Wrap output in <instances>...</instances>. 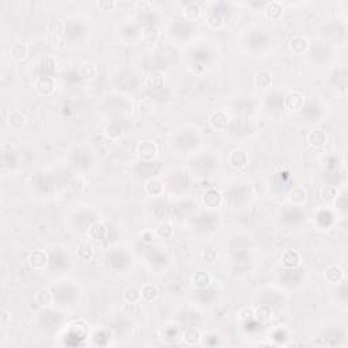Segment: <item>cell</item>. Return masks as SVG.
<instances>
[{
    "instance_id": "8992f818",
    "label": "cell",
    "mask_w": 348,
    "mask_h": 348,
    "mask_svg": "<svg viewBox=\"0 0 348 348\" xmlns=\"http://www.w3.org/2000/svg\"><path fill=\"white\" fill-rule=\"evenodd\" d=\"M306 142H307V144L310 146V147H313V149H315V150L322 149V147H324V146H325L328 142L327 132H325L324 130H320V128L310 131V132L307 133Z\"/></svg>"
},
{
    "instance_id": "3957f363",
    "label": "cell",
    "mask_w": 348,
    "mask_h": 348,
    "mask_svg": "<svg viewBox=\"0 0 348 348\" xmlns=\"http://www.w3.org/2000/svg\"><path fill=\"white\" fill-rule=\"evenodd\" d=\"M229 164L232 167L237 169V170H242L245 169L248 164H249V154L246 151L237 149V150H232L229 155Z\"/></svg>"
},
{
    "instance_id": "6da1fadb",
    "label": "cell",
    "mask_w": 348,
    "mask_h": 348,
    "mask_svg": "<svg viewBox=\"0 0 348 348\" xmlns=\"http://www.w3.org/2000/svg\"><path fill=\"white\" fill-rule=\"evenodd\" d=\"M136 155L142 162H151L154 161L158 155L157 144L152 140H142L137 144Z\"/></svg>"
},
{
    "instance_id": "836d02e7",
    "label": "cell",
    "mask_w": 348,
    "mask_h": 348,
    "mask_svg": "<svg viewBox=\"0 0 348 348\" xmlns=\"http://www.w3.org/2000/svg\"><path fill=\"white\" fill-rule=\"evenodd\" d=\"M78 257L83 261H90L94 257V248L87 242H83L78 246Z\"/></svg>"
},
{
    "instance_id": "f546056e",
    "label": "cell",
    "mask_w": 348,
    "mask_h": 348,
    "mask_svg": "<svg viewBox=\"0 0 348 348\" xmlns=\"http://www.w3.org/2000/svg\"><path fill=\"white\" fill-rule=\"evenodd\" d=\"M273 315L272 307L268 305H260L254 309V318L260 322H265V321L271 320Z\"/></svg>"
},
{
    "instance_id": "7a4b0ae2",
    "label": "cell",
    "mask_w": 348,
    "mask_h": 348,
    "mask_svg": "<svg viewBox=\"0 0 348 348\" xmlns=\"http://www.w3.org/2000/svg\"><path fill=\"white\" fill-rule=\"evenodd\" d=\"M37 94L41 97H50L56 90V81L50 75L38 76L34 82Z\"/></svg>"
},
{
    "instance_id": "60d3db41",
    "label": "cell",
    "mask_w": 348,
    "mask_h": 348,
    "mask_svg": "<svg viewBox=\"0 0 348 348\" xmlns=\"http://www.w3.org/2000/svg\"><path fill=\"white\" fill-rule=\"evenodd\" d=\"M10 320H11V314H10V312L6 310V309H1V310H0V325H1V328L7 327Z\"/></svg>"
},
{
    "instance_id": "ba28073f",
    "label": "cell",
    "mask_w": 348,
    "mask_h": 348,
    "mask_svg": "<svg viewBox=\"0 0 348 348\" xmlns=\"http://www.w3.org/2000/svg\"><path fill=\"white\" fill-rule=\"evenodd\" d=\"M324 279L329 284H340L343 279H344V271L340 266L336 264H331L325 268L324 271Z\"/></svg>"
},
{
    "instance_id": "d6986e66",
    "label": "cell",
    "mask_w": 348,
    "mask_h": 348,
    "mask_svg": "<svg viewBox=\"0 0 348 348\" xmlns=\"http://www.w3.org/2000/svg\"><path fill=\"white\" fill-rule=\"evenodd\" d=\"M10 55L15 62H25L29 57V47L23 42H15L10 48Z\"/></svg>"
},
{
    "instance_id": "d590c367",
    "label": "cell",
    "mask_w": 348,
    "mask_h": 348,
    "mask_svg": "<svg viewBox=\"0 0 348 348\" xmlns=\"http://www.w3.org/2000/svg\"><path fill=\"white\" fill-rule=\"evenodd\" d=\"M201 259H203L204 263L214 264L216 261V259H218V252L214 248H205L204 250L201 252Z\"/></svg>"
},
{
    "instance_id": "5bb4252c",
    "label": "cell",
    "mask_w": 348,
    "mask_h": 348,
    "mask_svg": "<svg viewBox=\"0 0 348 348\" xmlns=\"http://www.w3.org/2000/svg\"><path fill=\"white\" fill-rule=\"evenodd\" d=\"M140 294H142V300L147 303H152L161 297V288L154 283H147L140 288Z\"/></svg>"
},
{
    "instance_id": "8fae6325",
    "label": "cell",
    "mask_w": 348,
    "mask_h": 348,
    "mask_svg": "<svg viewBox=\"0 0 348 348\" xmlns=\"http://www.w3.org/2000/svg\"><path fill=\"white\" fill-rule=\"evenodd\" d=\"M284 105H286L287 109L295 110V112L300 110L303 108V105H305V97H303V94L300 91H297V90L290 91L287 94L286 99H284Z\"/></svg>"
},
{
    "instance_id": "83f0119b",
    "label": "cell",
    "mask_w": 348,
    "mask_h": 348,
    "mask_svg": "<svg viewBox=\"0 0 348 348\" xmlns=\"http://www.w3.org/2000/svg\"><path fill=\"white\" fill-rule=\"evenodd\" d=\"M320 198L325 203H334L336 199L339 198V191L333 185H325L320 191Z\"/></svg>"
},
{
    "instance_id": "d4e9b609",
    "label": "cell",
    "mask_w": 348,
    "mask_h": 348,
    "mask_svg": "<svg viewBox=\"0 0 348 348\" xmlns=\"http://www.w3.org/2000/svg\"><path fill=\"white\" fill-rule=\"evenodd\" d=\"M205 22H207V25L210 26L211 29L214 30H218L223 26V23H225V19H223V17L222 14L216 11V10H211V11H208L207 14H205Z\"/></svg>"
},
{
    "instance_id": "f1b7e54d",
    "label": "cell",
    "mask_w": 348,
    "mask_h": 348,
    "mask_svg": "<svg viewBox=\"0 0 348 348\" xmlns=\"http://www.w3.org/2000/svg\"><path fill=\"white\" fill-rule=\"evenodd\" d=\"M157 109V103L152 98H143L142 101L137 103V112L142 116H150Z\"/></svg>"
},
{
    "instance_id": "5b68a950",
    "label": "cell",
    "mask_w": 348,
    "mask_h": 348,
    "mask_svg": "<svg viewBox=\"0 0 348 348\" xmlns=\"http://www.w3.org/2000/svg\"><path fill=\"white\" fill-rule=\"evenodd\" d=\"M223 203V196L220 191H218L216 188H210L204 192L203 195V204L207 207V208H219L220 205Z\"/></svg>"
},
{
    "instance_id": "ee69618b",
    "label": "cell",
    "mask_w": 348,
    "mask_h": 348,
    "mask_svg": "<svg viewBox=\"0 0 348 348\" xmlns=\"http://www.w3.org/2000/svg\"><path fill=\"white\" fill-rule=\"evenodd\" d=\"M256 346H257V347H271V344H269V343H261V341H260V343H257Z\"/></svg>"
},
{
    "instance_id": "277c9868",
    "label": "cell",
    "mask_w": 348,
    "mask_h": 348,
    "mask_svg": "<svg viewBox=\"0 0 348 348\" xmlns=\"http://www.w3.org/2000/svg\"><path fill=\"white\" fill-rule=\"evenodd\" d=\"M287 200L293 205H305L307 201V189L302 185L294 186L287 193Z\"/></svg>"
},
{
    "instance_id": "8d00e7d4",
    "label": "cell",
    "mask_w": 348,
    "mask_h": 348,
    "mask_svg": "<svg viewBox=\"0 0 348 348\" xmlns=\"http://www.w3.org/2000/svg\"><path fill=\"white\" fill-rule=\"evenodd\" d=\"M71 332L76 334V336H79V334H82L83 336V333L86 334L89 332V325L82 320L76 321V322H74V324L71 325Z\"/></svg>"
},
{
    "instance_id": "2e32d148",
    "label": "cell",
    "mask_w": 348,
    "mask_h": 348,
    "mask_svg": "<svg viewBox=\"0 0 348 348\" xmlns=\"http://www.w3.org/2000/svg\"><path fill=\"white\" fill-rule=\"evenodd\" d=\"M264 14H265L268 19L276 21V19H280L283 17L284 7L279 1H269V3H266L265 7H264Z\"/></svg>"
},
{
    "instance_id": "d6a6232c",
    "label": "cell",
    "mask_w": 348,
    "mask_h": 348,
    "mask_svg": "<svg viewBox=\"0 0 348 348\" xmlns=\"http://www.w3.org/2000/svg\"><path fill=\"white\" fill-rule=\"evenodd\" d=\"M201 8L199 4L196 3H189L186 7H185V11H184V15L186 19H189V21H199L200 18H201Z\"/></svg>"
},
{
    "instance_id": "1f68e13d",
    "label": "cell",
    "mask_w": 348,
    "mask_h": 348,
    "mask_svg": "<svg viewBox=\"0 0 348 348\" xmlns=\"http://www.w3.org/2000/svg\"><path fill=\"white\" fill-rule=\"evenodd\" d=\"M124 300L127 303H139L140 299H142V294H140V290L135 286H130L125 288V291L123 294Z\"/></svg>"
},
{
    "instance_id": "ac0fdd59",
    "label": "cell",
    "mask_w": 348,
    "mask_h": 348,
    "mask_svg": "<svg viewBox=\"0 0 348 348\" xmlns=\"http://www.w3.org/2000/svg\"><path fill=\"white\" fill-rule=\"evenodd\" d=\"M191 282L193 286L200 290H204L207 287H210L211 284V275L207 272V271H196V272L192 275Z\"/></svg>"
},
{
    "instance_id": "7c38bea8",
    "label": "cell",
    "mask_w": 348,
    "mask_h": 348,
    "mask_svg": "<svg viewBox=\"0 0 348 348\" xmlns=\"http://www.w3.org/2000/svg\"><path fill=\"white\" fill-rule=\"evenodd\" d=\"M144 191L149 196H152V198H158V196H162L165 191L164 182L159 180V178L151 177L149 178L146 182H144Z\"/></svg>"
},
{
    "instance_id": "7bdbcfd3",
    "label": "cell",
    "mask_w": 348,
    "mask_h": 348,
    "mask_svg": "<svg viewBox=\"0 0 348 348\" xmlns=\"http://www.w3.org/2000/svg\"><path fill=\"white\" fill-rule=\"evenodd\" d=\"M154 238H155V232H144L143 234H142V239H143V242H146V244H150V242H152V241H154Z\"/></svg>"
},
{
    "instance_id": "52a82bcc",
    "label": "cell",
    "mask_w": 348,
    "mask_h": 348,
    "mask_svg": "<svg viewBox=\"0 0 348 348\" xmlns=\"http://www.w3.org/2000/svg\"><path fill=\"white\" fill-rule=\"evenodd\" d=\"M28 264L32 269H35V271L44 269L48 264V254L44 250H33L29 254Z\"/></svg>"
},
{
    "instance_id": "30bf717a",
    "label": "cell",
    "mask_w": 348,
    "mask_h": 348,
    "mask_svg": "<svg viewBox=\"0 0 348 348\" xmlns=\"http://www.w3.org/2000/svg\"><path fill=\"white\" fill-rule=\"evenodd\" d=\"M290 50H291V53L297 56H300V55H305L309 48H310V42L307 40L306 37H303V35H295L291 38V41H290Z\"/></svg>"
},
{
    "instance_id": "603a6c76",
    "label": "cell",
    "mask_w": 348,
    "mask_h": 348,
    "mask_svg": "<svg viewBox=\"0 0 348 348\" xmlns=\"http://www.w3.org/2000/svg\"><path fill=\"white\" fill-rule=\"evenodd\" d=\"M34 300L38 306L47 307L49 306V305H52V302H53V294H52V291H50L49 288L42 287V288H40V290L35 293Z\"/></svg>"
},
{
    "instance_id": "e575fe53",
    "label": "cell",
    "mask_w": 348,
    "mask_h": 348,
    "mask_svg": "<svg viewBox=\"0 0 348 348\" xmlns=\"http://www.w3.org/2000/svg\"><path fill=\"white\" fill-rule=\"evenodd\" d=\"M238 320L241 322H249V321L254 320V309L250 306L242 307L238 312Z\"/></svg>"
},
{
    "instance_id": "b9f144b4",
    "label": "cell",
    "mask_w": 348,
    "mask_h": 348,
    "mask_svg": "<svg viewBox=\"0 0 348 348\" xmlns=\"http://www.w3.org/2000/svg\"><path fill=\"white\" fill-rule=\"evenodd\" d=\"M125 307H127V309H130V312H128V310H125V312H124V313L127 314V315L136 317V315H139V313H140V307H139V305H137V303H128V305H125Z\"/></svg>"
},
{
    "instance_id": "74e56055",
    "label": "cell",
    "mask_w": 348,
    "mask_h": 348,
    "mask_svg": "<svg viewBox=\"0 0 348 348\" xmlns=\"http://www.w3.org/2000/svg\"><path fill=\"white\" fill-rule=\"evenodd\" d=\"M252 189L256 195H264L266 191H268V184H266L265 180L263 178H257L254 180L252 184Z\"/></svg>"
},
{
    "instance_id": "4fadbf2b",
    "label": "cell",
    "mask_w": 348,
    "mask_h": 348,
    "mask_svg": "<svg viewBox=\"0 0 348 348\" xmlns=\"http://www.w3.org/2000/svg\"><path fill=\"white\" fill-rule=\"evenodd\" d=\"M230 123V118L226 115L223 110H216L210 116V125L215 131H222L227 128V125Z\"/></svg>"
},
{
    "instance_id": "9c48e42d",
    "label": "cell",
    "mask_w": 348,
    "mask_h": 348,
    "mask_svg": "<svg viewBox=\"0 0 348 348\" xmlns=\"http://www.w3.org/2000/svg\"><path fill=\"white\" fill-rule=\"evenodd\" d=\"M28 124V118L21 110H11L7 116V125L13 131H21Z\"/></svg>"
},
{
    "instance_id": "4dcf8cb0",
    "label": "cell",
    "mask_w": 348,
    "mask_h": 348,
    "mask_svg": "<svg viewBox=\"0 0 348 348\" xmlns=\"http://www.w3.org/2000/svg\"><path fill=\"white\" fill-rule=\"evenodd\" d=\"M155 235L161 239H171L174 237V229L167 222L159 223L157 226V229H155Z\"/></svg>"
},
{
    "instance_id": "f35d334b",
    "label": "cell",
    "mask_w": 348,
    "mask_h": 348,
    "mask_svg": "<svg viewBox=\"0 0 348 348\" xmlns=\"http://www.w3.org/2000/svg\"><path fill=\"white\" fill-rule=\"evenodd\" d=\"M97 7L102 10V11H110V10L116 7V1L115 0H98Z\"/></svg>"
},
{
    "instance_id": "7402d4cb",
    "label": "cell",
    "mask_w": 348,
    "mask_h": 348,
    "mask_svg": "<svg viewBox=\"0 0 348 348\" xmlns=\"http://www.w3.org/2000/svg\"><path fill=\"white\" fill-rule=\"evenodd\" d=\"M272 81V74L266 69H260L259 72H256V75H254V84L259 89L265 90L268 87H271Z\"/></svg>"
},
{
    "instance_id": "cb8c5ba5",
    "label": "cell",
    "mask_w": 348,
    "mask_h": 348,
    "mask_svg": "<svg viewBox=\"0 0 348 348\" xmlns=\"http://www.w3.org/2000/svg\"><path fill=\"white\" fill-rule=\"evenodd\" d=\"M159 37H161V32L154 25H149L142 29V40L146 44H155L159 40Z\"/></svg>"
},
{
    "instance_id": "e0dca14e",
    "label": "cell",
    "mask_w": 348,
    "mask_h": 348,
    "mask_svg": "<svg viewBox=\"0 0 348 348\" xmlns=\"http://www.w3.org/2000/svg\"><path fill=\"white\" fill-rule=\"evenodd\" d=\"M282 264H283L284 268H288V269L297 268V266L300 264L299 252H298V250H294V249L286 250V252L282 254Z\"/></svg>"
},
{
    "instance_id": "4316f807",
    "label": "cell",
    "mask_w": 348,
    "mask_h": 348,
    "mask_svg": "<svg viewBox=\"0 0 348 348\" xmlns=\"http://www.w3.org/2000/svg\"><path fill=\"white\" fill-rule=\"evenodd\" d=\"M48 33L50 35H53L55 38H62L63 34H64V30H66V25L62 19L59 18H53L52 21L48 22Z\"/></svg>"
},
{
    "instance_id": "484cf974",
    "label": "cell",
    "mask_w": 348,
    "mask_h": 348,
    "mask_svg": "<svg viewBox=\"0 0 348 348\" xmlns=\"http://www.w3.org/2000/svg\"><path fill=\"white\" fill-rule=\"evenodd\" d=\"M146 86L151 90H159L165 86V76L161 72H151L146 78Z\"/></svg>"
},
{
    "instance_id": "ffe728a7",
    "label": "cell",
    "mask_w": 348,
    "mask_h": 348,
    "mask_svg": "<svg viewBox=\"0 0 348 348\" xmlns=\"http://www.w3.org/2000/svg\"><path fill=\"white\" fill-rule=\"evenodd\" d=\"M89 235L93 239H96V241H103V239L108 238L109 230H108L106 225L102 223V222H94L93 225L90 226Z\"/></svg>"
},
{
    "instance_id": "9a60e30c",
    "label": "cell",
    "mask_w": 348,
    "mask_h": 348,
    "mask_svg": "<svg viewBox=\"0 0 348 348\" xmlns=\"http://www.w3.org/2000/svg\"><path fill=\"white\" fill-rule=\"evenodd\" d=\"M78 74L86 82H91L98 76V68L94 63L84 62L78 67Z\"/></svg>"
},
{
    "instance_id": "44dd1931",
    "label": "cell",
    "mask_w": 348,
    "mask_h": 348,
    "mask_svg": "<svg viewBox=\"0 0 348 348\" xmlns=\"http://www.w3.org/2000/svg\"><path fill=\"white\" fill-rule=\"evenodd\" d=\"M201 339H203V334L196 327H188L182 333V340L188 346H198Z\"/></svg>"
},
{
    "instance_id": "ab89813d",
    "label": "cell",
    "mask_w": 348,
    "mask_h": 348,
    "mask_svg": "<svg viewBox=\"0 0 348 348\" xmlns=\"http://www.w3.org/2000/svg\"><path fill=\"white\" fill-rule=\"evenodd\" d=\"M113 132H116L117 136L120 137L123 135V127H121L120 124H112V125H109V127L106 128V135L109 137H112Z\"/></svg>"
}]
</instances>
